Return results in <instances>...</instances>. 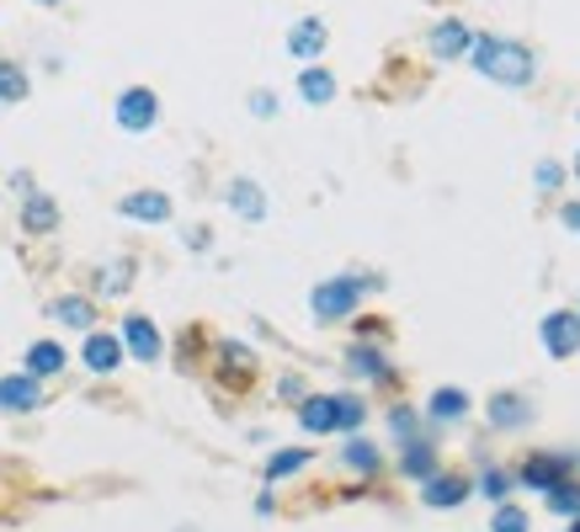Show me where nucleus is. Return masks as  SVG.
<instances>
[{"instance_id":"obj_1","label":"nucleus","mask_w":580,"mask_h":532,"mask_svg":"<svg viewBox=\"0 0 580 532\" xmlns=\"http://www.w3.org/2000/svg\"><path fill=\"white\" fill-rule=\"evenodd\" d=\"M469 64H474L485 81H501V86H527V81L538 75L533 49H522L512 38H474V43H469Z\"/></svg>"},{"instance_id":"obj_2","label":"nucleus","mask_w":580,"mask_h":532,"mask_svg":"<svg viewBox=\"0 0 580 532\" xmlns=\"http://www.w3.org/2000/svg\"><path fill=\"white\" fill-rule=\"evenodd\" d=\"M367 288H378V277H331V283H320L314 288V320L320 326H336V320H346L357 304H363V294Z\"/></svg>"},{"instance_id":"obj_3","label":"nucleus","mask_w":580,"mask_h":532,"mask_svg":"<svg viewBox=\"0 0 580 532\" xmlns=\"http://www.w3.org/2000/svg\"><path fill=\"white\" fill-rule=\"evenodd\" d=\"M154 118H160V102H154L150 86H128L118 96V128H128V134H144V128H154Z\"/></svg>"},{"instance_id":"obj_4","label":"nucleus","mask_w":580,"mask_h":532,"mask_svg":"<svg viewBox=\"0 0 580 532\" xmlns=\"http://www.w3.org/2000/svg\"><path fill=\"white\" fill-rule=\"evenodd\" d=\"M544 347H549V357H576L580 352V315L576 309H554V315H544Z\"/></svg>"},{"instance_id":"obj_5","label":"nucleus","mask_w":580,"mask_h":532,"mask_svg":"<svg viewBox=\"0 0 580 532\" xmlns=\"http://www.w3.org/2000/svg\"><path fill=\"white\" fill-rule=\"evenodd\" d=\"M325 43H331V32H325L320 17H304V22L288 28V54H293L299 64H314L320 54H325Z\"/></svg>"},{"instance_id":"obj_6","label":"nucleus","mask_w":580,"mask_h":532,"mask_svg":"<svg viewBox=\"0 0 580 532\" xmlns=\"http://www.w3.org/2000/svg\"><path fill=\"white\" fill-rule=\"evenodd\" d=\"M431 54H437V60H469V43H474V32L463 28L459 17H448V22H437V28H431Z\"/></svg>"},{"instance_id":"obj_7","label":"nucleus","mask_w":580,"mask_h":532,"mask_svg":"<svg viewBox=\"0 0 580 532\" xmlns=\"http://www.w3.org/2000/svg\"><path fill=\"white\" fill-rule=\"evenodd\" d=\"M37 405H43V384L32 373L0 379V411H37Z\"/></svg>"},{"instance_id":"obj_8","label":"nucleus","mask_w":580,"mask_h":532,"mask_svg":"<svg viewBox=\"0 0 580 532\" xmlns=\"http://www.w3.org/2000/svg\"><path fill=\"white\" fill-rule=\"evenodd\" d=\"M122 219H139V224H165L171 219V198L165 192H128L118 203Z\"/></svg>"},{"instance_id":"obj_9","label":"nucleus","mask_w":580,"mask_h":532,"mask_svg":"<svg viewBox=\"0 0 580 532\" xmlns=\"http://www.w3.org/2000/svg\"><path fill=\"white\" fill-rule=\"evenodd\" d=\"M122 347L139 357V362H160V330H154L144 315H128V320H122Z\"/></svg>"},{"instance_id":"obj_10","label":"nucleus","mask_w":580,"mask_h":532,"mask_svg":"<svg viewBox=\"0 0 580 532\" xmlns=\"http://www.w3.org/2000/svg\"><path fill=\"white\" fill-rule=\"evenodd\" d=\"M559 479H570V458H527L517 485H527V490H544V496H549Z\"/></svg>"},{"instance_id":"obj_11","label":"nucleus","mask_w":580,"mask_h":532,"mask_svg":"<svg viewBox=\"0 0 580 532\" xmlns=\"http://www.w3.org/2000/svg\"><path fill=\"white\" fill-rule=\"evenodd\" d=\"M86 368H92V373H112V368H118L122 362V341L118 336H101V330H86Z\"/></svg>"},{"instance_id":"obj_12","label":"nucleus","mask_w":580,"mask_h":532,"mask_svg":"<svg viewBox=\"0 0 580 532\" xmlns=\"http://www.w3.org/2000/svg\"><path fill=\"white\" fill-rule=\"evenodd\" d=\"M299 426H304V432H320V437L336 432V394H314V400H304V405H299Z\"/></svg>"},{"instance_id":"obj_13","label":"nucleus","mask_w":580,"mask_h":532,"mask_svg":"<svg viewBox=\"0 0 580 532\" xmlns=\"http://www.w3.org/2000/svg\"><path fill=\"white\" fill-rule=\"evenodd\" d=\"M229 208H235L240 219H250V224H261V219H267V198H261V187H256V181H245V177L229 187Z\"/></svg>"},{"instance_id":"obj_14","label":"nucleus","mask_w":580,"mask_h":532,"mask_svg":"<svg viewBox=\"0 0 580 532\" xmlns=\"http://www.w3.org/2000/svg\"><path fill=\"white\" fill-rule=\"evenodd\" d=\"M533 421V405L522 394H490V426H522Z\"/></svg>"},{"instance_id":"obj_15","label":"nucleus","mask_w":580,"mask_h":532,"mask_svg":"<svg viewBox=\"0 0 580 532\" xmlns=\"http://www.w3.org/2000/svg\"><path fill=\"white\" fill-rule=\"evenodd\" d=\"M22 224H28L32 235H49V230L60 224V208H54V198H43V192H28V208H22Z\"/></svg>"},{"instance_id":"obj_16","label":"nucleus","mask_w":580,"mask_h":532,"mask_svg":"<svg viewBox=\"0 0 580 532\" xmlns=\"http://www.w3.org/2000/svg\"><path fill=\"white\" fill-rule=\"evenodd\" d=\"M60 326H75V330H92L96 326V309H92V298H80V294H69V298H60L54 309H49Z\"/></svg>"},{"instance_id":"obj_17","label":"nucleus","mask_w":580,"mask_h":532,"mask_svg":"<svg viewBox=\"0 0 580 532\" xmlns=\"http://www.w3.org/2000/svg\"><path fill=\"white\" fill-rule=\"evenodd\" d=\"M346 373H357V379H389V362L378 357V347H363V341H357V347L346 352Z\"/></svg>"},{"instance_id":"obj_18","label":"nucleus","mask_w":580,"mask_h":532,"mask_svg":"<svg viewBox=\"0 0 580 532\" xmlns=\"http://www.w3.org/2000/svg\"><path fill=\"white\" fill-rule=\"evenodd\" d=\"M299 96H304V102H314V107H325V102L336 96V75H331V70H314V64H309L304 75H299Z\"/></svg>"},{"instance_id":"obj_19","label":"nucleus","mask_w":580,"mask_h":532,"mask_svg":"<svg viewBox=\"0 0 580 532\" xmlns=\"http://www.w3.org/2000/svg\"><path fill=\"white\" fill-rule=\"evenodd\" d=\"M64 368V347L60 341H32L28 352V373L32 379H49V373H60Z\"/></svg>"},{"instance_id":"obj_20","label":"nucleus","mask_w":580,"mask_h":532,"mask_svg":"<svg viewBox=\"0 0 580 532\" xmlns=\"http://www.w3.org/2000/svg\"><path fill=\"white\" fill-rule=\"evenodd\" d=\"M421 496H427V506H459L463 496H469V485H463V479H453V474H431Z\"/></svg>"},{"instance_id":"obj_21","label":"nucleus","mask_w":580,"mask_h":532,"mask_svg":"<svg viewBox=\"0 0 580 532\" xmlns=\"http://www.w3.org/2000/svg\"><path fill=\"white\" fill-rule=\"evenodd\" d=\"M469 415V394L463 389H437L431 394V421H463Z\"/></svg>"},{"instance_id":"obj_22","label":"nucleus","mask_w":580,"mask_h":532,"mask_svg":"<svg viewBox=\"0 0 580 532\" xmlns=\"http://www.w3.org/2000/svg\"><path fill=\"white\" fill-rule=\"evenodd\" d=\"M22 96H28V70L17 60H0V107H11Z\"/></svg>"},{"instance_id":"obj_23","label":"nucleus","mask_w":580,"mask_h":532,"mask_svg":"<svg viewBox=\"0 0 580 532\" xmlns=\"http://www.w3.org/2000/svg\"><path fill=\"white\" fill-rule=\"evenodd\" d=\"M399 469L410 474V479H431V469H437V453H431V447L416 437V443H405V458H399Z\"/></svg>"},{"instance_id":"obj_24","label":"nucleus","mask_w":580,"mask_h":532,"mask_svg":"<svg viewBox=\"0 0 580 532\" xmlns=\"http://www.w3.org/2000/svg\"><path fill=\"white\" fill-rule=\"evenodd\" d=\"M549 506L559 511V517H580V485L576 479H559L549 490Z\"/></svg>"},{"instance_id":"obj_25","label":"nucleus","mask_w":580,"mask_h":532,"mask_svg":"<svg viewBox=\"0 0 580 532\" xmlns=\"http://www.w3.org/2000/svg\"><path fill=\"white\" fill-rule=\"evenodd\" d=\"M309 464V447H293V453H277L267 464V479H282V474H299Z\"/></svg>"},{"instance_id":"obj_26","label":"nucleus","mask_w":580,"mask_h":532,"mask_svg":"<svg viewBox=\"0 0 580 532\" xmlns=\"http://www.w3.org/2000/svg\"><path fill=\"white\" fill-rule=\"evenodd\" d=\"M336 426H341V432H357V426H363V400L336 394Z\"/></svg>"},{"instance_id":"obj_27","label":"nucleus","mask_w":580,"mask_h":532,"mask_svg":"<svg viewBox=\"0 0 580 532\" xmlns=\"http://www.w3.org/2000/svg\"><path fill=\"white\" fill-rule=\"evenodd\" d=\"M341 458H346L352 469H363V474L378 469V447H373V443H346V453H341Z\"/></svg>"},{"instance_id":"obj_28","label":"nucleus","mask_w":580,"mask_h":532,"mask_svg":"<svg viewBox=\"0 0 580 532\" xmlns=\"http://www.w3.org/2000/svg\"><path fill=\"white\" fill-rule=\"evenodd\" d=\"M128 277H133V266L112 262V272H101V277H96V288H101V294H122V288H128Z\"/></svg>"},{"instance_id":"obj_29","label":"nucleus","mask_w":580,"mask_h":532,"mask_svg":"<svg viewBox=\"0 0 580 532\" xmlns=\"http://www.w3.org/2000/svg\"><path fill=\"white\" fill-rule=\"evenodd\" d=\"M389 426H395L399 447H405V443H416V411H405V405H395V411H389Z\"/></svg>"},{"instance_id":"obj_30","label":"nucleus","mask_w":580,"mask_h":532,"mask_svg":"<svg viewBox=\"0 0 580 532\" xmlns=\"http://www.w3.org/2000/svg\"><path fill=\"white\" fill-rule=\"evenodd\" d=\"M490 528H495V532H527V517H522L517 506H501V511H495V522H490Z\"/></svg>"},{"instance_id":"obj_31","label":"nucleus","mask_w":580,"mask_h":532,"mask_svg":"<svg viewBox=\"0 0 580 532\" xmlns=\"http://www.w3.org/2000/svg\"><path fill=\"white\" fill-rule=\"evenodd\" d=\"M218 357H224V368H235V373H250V352H245L240 341H224V347H218Z\"/></svg>"},{"instance_id":"obj_32","label":"nucleus","mask_w":580,"mask_h":532,"mask_svg":"<svg viewBox=\"0 0 580 532\" xmlns=\"http://www.w3.org/2000/svg\"><path fill=\"white\" fill-rule=\"evenodd\" d=\"M480 490H485L490 501H501V496H506V490H512V479H506V474H501V469H490L485 479H480Z\"/></svg>"},{"instance_id":"obj_33","label":"nucleus","mask_w":580,"mask_h":532,"mask_svg":"<svg viewBox=\"0 0 580 532\" xmlns=\"http://www.w3.org/2000/svg\"><path fill=\"white\" fill-rule=\"evenodd\" d=\"M250 113H256V118H272V113H277V96H272V91H256V96H250Z\"/></svg>"},{"instance_id":"obj_34","label":"nucleus","mask_w":580,"mask_h":532,"mask_svg":"<svg viewBox=\"0 0 580 532\" xmlns=\"http://www.w3.org/2000/svg\"><path fill=\"white\" fill-rule=\"evenodd\" d=\"M559 177H565V171H559L554 160H544V166H538V187H544V192H559Z\"/></svg>"},{"instance_id":"obj_35","label":"nucleus","mask_w":580,"mask_h":532,"mask_svg":"<svg viewBox=\"0 0 580 532\" xmlns=\"http://www.w3.org/2000/svg\"><path fill=\"white\" fill-rule=\"evenodd\" d=\"M559 219H565V230H580V203H565L559 208Z\"/></svg>"},{"instance_id":"obj_36","label":"nucleus","mask_w":580,"mask_h":532,"mask_svg":"<svg viewBox=\"0 0 580 532\" xmlns=\"http://www.w3.org/2000/svg\"><path fill=\"white\" fill-rule=\"evenodd\" d=\"M570 532H580V517H576V528H570Z\"/></svg>"},{"instance_id":"obj_37","label":"nucleus","mask_w":580,"mask_h":532,"mask_svg":"<svg viewBox=\"0 0 580 532\" xmlns=\"http://www.w3.org/2000/svg\"><path fill=\"white\" fill-rule=\"evenodd\" d=\"M576 171H580V155H576Z\"/></svg>"},{"instance_id":"obj_38","label":"nucleus","mask_w":580,"mask_h":532,"mask_svg":"<svg viewBox=\"0 0 580 532\" xmlns=\"http://www.w3.org/2000/svg\"><path fill=\"white\" fill-rule=\"evenodd\" d=\"M43 6H54V0H43Z\"/></svg>"},{"instance_id":"obj_39","label":"nucleus","mask_w":580,"mask_h":532,"mask_svg":"<svg viewBox=\"0 0 580 532\" xmlns=\"http://www.w3.org/2000/svg\"><path fill=\"white\" fill-rule=\"evenodd\" d=\"M576 315H580V309H576Z\"/></svg>"}]
</instances>
